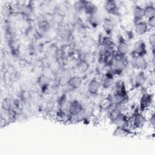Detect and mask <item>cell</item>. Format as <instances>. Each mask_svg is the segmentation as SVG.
<instances>
[{
  "label": "cell",
  "instance_id": "cell-21",
  "mask_svg": "<svg viewBox=\"0 0 155 155\" xmlns=\"http://www.w3.org/2000/svg\"><path fill=\"white\" fill-rule=\"evenodd\" d=\"M67 100V96L66 93L62 94L58 99L57 105L58 109H65V106L68 103Z\"/></svg>",
  "mask_w": 155,
  "mask_h": 155
},
{
  "label": "cell",
  "instance_id": "cell-10",
  "mask_svg": "<svg viewBox=\"0 0 155 155\" xmlns=\"http://www.w3.org/2000/svg\"><path fill=\"white\" fill-rule=\"evenodd\" d=\"M103 31H104L106 36L110 37L113 33L115 28L114 21L109 17H105L102 19L101 24Z\"/></svg>",
  "mask_w": 155,
  "mask_h": 155
},
{
  "label": "cell",
  "instance_id": "cell-2",
  "mask_svg": "<svg viewBox=\"0 0 155 155\" xmlns=\"http://www.w3.org/2000/svg\"><path fill=\"white\" fill-rule=\"evenodd\" d=\"M111 123L115 127H130V116L127 114L125 111L111 113Z\"/></svg>",
  "mask_w": 155,
  "mask_h": 155
},
{
  "label": "cell",
  "instance_id": "cell-20",
  "mask_svg": "<svg viewBox=\"0 0 155 155\" xmlns=\"http://www.w3.org/2000/svg\"><path fill=\"white\" fill-rule=\"evenodd\" d=\"M88 16L91 15L97 12V6L91 2L85 1L84 11Z\"/></svg>",
  "mask_w": 155,
  "mask_h": 155
},
{
  "label": "cell",
  "instance_id": "cell-15",
  "mask_svg": "<svg viewBox=\"0 0 155 155\" xmlns=\"http://www.w3.org/2000/svg\"><path fill=\"white\" fill-rule=\"evenodd\" d=\"M149 27L145 21H141L134 24V30L135 33L138 36H143L148 33L149 31Z\"/></svg>",
  "mask_w": 155,
  "mask_h": 155
},
{
  "label": "cell",
  "instance_id": "cell-23",
  "mask_svg": "<svg viewBox=\"0 0 155 155\" xmlns=\"http://www.w3.org/2000/svg\"><path fill=\"white\" fill-rule=\"evenodd\" d=\"M85 1H76L74 4V9L78 13H81L84 11Z\"/></svg>",
  "mask_w": 155,
  "mask_h": 155
},
{
  "label": "cell",
  "instance_id": "cell-1",
  "mask_svg": "<svg viewBox=\"0 0 155 155\" xmlns=\"http://www.w3.org/2000/svg\"><path fill=\"white\" fill-rule=\"evenodd\" d=\"M147 118L144 112L136 110L130 116V127L136 130L142 129L147 123Z\"/></svg>",
  "mask_w": 155,
  "mask_h": 155
},
{
  "label": "cell",
  "instance_id": "cell-12",
  "mask_svg": "<svg viewBox=\"0 0 155 155\" xmlns=\"http://www.w3.org/2000/svg\"><path fill=\"white\" fill-rule=\"evenodd\" d=\"M104 7L105 11L109 15L116 16L119 13V6L115 1H106L104 2Z\"/></svg>",
  "mask_w": 155,
  "mask_h": 155
},
{
  "label": "cell",
  "instance_id": "cell-7",
  "mask_svg": "<svg viewBox=\"0 0 155 155\" xmlns=\"http://www.w3.org/2000/svg\"><path fill=\"white\" fill-rule=\"evenodd\" d=\"M148 76L143 70L139 71L134 76L133 81V84L134 88L143 87L147 83Z\"/></svg>",
  "mask_w": 155,
  "mask_h": 155
},
{
  "label": "cell",
  "instance_id": "cell-6",
  "mask_svg": "<svg viewBox=\"0 0 155 155\" xmlns=\"http://www.w3.org/2000/svg\"><path fill=\"white\" fill-rule=\"evenodd\" d=\"M67 109L69 115H79L82 114L84 107L79 101L74 99L68 104Z\"/></svg>",
  "mask_w": 155,
  "mask_h": 155
},
{
  "label": "cell",
  "instance_id": "cell-18",
  "mask_svg": "<svg viewBox=\"0 0 155 155\" xmlns=\"http://www.w3.org/2000/svg\"><path fill=\"white\" fill-rule=\"evenodd\" d=\"M102 19H102V18L97 12L91 15L88 16V23L93 28H96L100 25H101Z\"/></svg>",
  "mask_w": 155,
  "mask_h": 155
},
{
  "label": "cell",
  "instance_id": "cell-13",
  "mask_svg": "<svg viewBox=\"0 0 155 155\" xmlns=\"http://www.w3.org/2000/svg\"><path fill=\"white\" fill-rule=\"evenodd\" d=\"M101 81L96 78L91 79L87 85V91L88 93L92 96H95L98 94L101 88Z\"/></svg>",
  "mask_w": 155,
  "mask_h": 155
},
{
  "label": "cell",
  "instance_id": "cell-3",
  "mask_svg": "<svg viewBox=\"0 0 155 155\" xmlns=\"http://www.w3.org/2000/svg\"><path fill=\"white\" fill-rule=\"evenodd\" d=\"M154 102V94L148 91H143L139 98L138 110L145 112L152 106Z\"/></svg>",
  "mask_w": 155,
  "mask_h": 155
},
{
  "label": "cell",
  "instance_id": "cell-22",
  "mask_svg": "<svg viewBox=\"0 0 155 155\" xmlns=\"http://www.w3.org/2000/svg\"><path fill=\"white\" fill-rule=\"evenodd\" d=\"M148 42L150 46L152 55L154 56V47H155V33L154 32L151 33L148 37Z\"/></svg>",
  "mask_w": 155,
  "mask_h": 155
},
{
  "label": "cell",
  "instance_id": "cell-4",
  "mask_svg": "<svg viewBox=\"0 0 155 155\" xmlns=\"http://www.w3.org/2000/svg\"><path fill=\"white\" fill-rule=\"evenodd\" d=\"M147 53V45L143 39H139L135 42L132 50V56L145 57Z\"/></svg>",
  "mask_w": 155,
  "mask_h": 155
},
{
  "label": "cell",
  "instance_id": "cell-25",
  "mask_svg": "<svg viewBox=\"0 0 155 155\" xmlns=\"http://www.w3.org/2000/svg\"><path fill=\"white\" fill-rule=\"evenodd\" d=\"M147 122H148V124H150V125L154 128V125H155V114L154 113V111L151 112L150 113V117L148 118H147Z\"/></svg>",
  "mask_w": 155,
  "mask_h": 155
},
{
  "label": "cell",
  "instance_id": "cell-8",
  "mask_svg": "<svg viewBox=\"0 0 155 155\" xmlns=\"http://www.w3.org/2000/svg\"><path fill=\"white\" fill-rule=\"evenodd\" d=\"M116 76L112 71L111 69L108 70L105 74L103 76L101 81V87L104 89H108L110 87H112L115 82L114 77Z\"/></svg>",
  "mask_w": 155,
  "mask_h": 155
},
{
  "label": "cell",
  "instance_id": "cell-5",
  "mask_svg": "<svg viewBox=\"0 0 155 155\" xmlns=\"http://www.w3.org/2000/svg\"><path fill=\"white\" fill-rule=\"evenodd\" d=\"M116 48V53L121 56H127L130 51V47L126 39L121 35L118 38Z\"/></svg>",
  "mask_w": 155,
  "mask_h": 155
},
{
  "label": "cell",
  "instance_id": "cell-11",
  "mask_svg": "<svg viewBox=\"0 0 155 155\" xmlns=\"http://www.w3.org/2000/svg\"><path fill=\"white\" fill-rule=\"evenodd\" d=\"M134 134V131L131 128L126 127H115L112 133L114 137L120 138L129 137Z\"/></svg>",
  "mask_w": 155,
  "mask_h": 155
},
{
  "label": "cell",
  "instance_id": "cell-24",
  "mask_svg": "<svg viewBox=\"0 0 155 155\" xmlns=\"http://www.w3.org/2000/svg\"><path fill=\"white\" fill-rule=\"evenodd\" d=\"M88 67V62L85 61H82L79 62L78 64V70L81 72V73H84L85 72Z\"/></svg>",
  "mask_w": 155,
  "mask_h": 155
},
{
  "label": "cell",
  "instance_id": "cell-19",
  "mask_svg": "<svg viewBox=\"0 0 155 155\" xmlns=\"http://www.w3.org/2000/svg\"><path fill=\"white\" fill-rule=\"evenodd\" d=\"M144 18L149 19L155 17V7L153 4H148L143 7Z\"/></svg>",
  "mask_w": 155,
  "mask_h": 155
},
{
  "label": "cell",
  "instance_id": "cell-26",
  "mask_svg": "<svg viewBox=\"0 0 155 155\" xmlns=\"http://www.w3.org/2000/svg\"><path fill=\"white\" fill-rule=\"evenodd\" d=\"M146 22L149 28L154 29L155 28V17H152L147 19V21Z\"/></svg>",
  "mask_w": 155,
  "mask_h": 155
},
{
  "label": "cell",
  "instance_id": "cell-16",
  "mask_svg": "<svg viewBox=\"0 0 155 155\" xmlns=\"http://www.w3.org/2000/svg\"><path fill=\"white\" fill-rule=\"evenodd\" d=\"M67 82L68 86L71 90H77L81 87L82 84V79L81 76L74 75L70 76Z\"/></svg>",
  "mask_w": 155,
  "mask_h": 155
},
{
  "label": "cell",
  "instance_id": "cell-9",
  "mask_svg": "<svg viewBox=\"0 0 155 155\" xmlns=\"http://www.w3.org/2000/svg\"><path fill=\"white\" fill-rule=\"evenodd\" d=\"M131 65L134 68L139 70V71H145L148 66V62L145 58L138 56H132Z\"/></svg>",
  "mask_w": 155,
  "mask_h": 155
},
{
  "label": "cell",
  "instance_id": "cell-17",
  "mask_svg": "<svg viewBox=\"0 0 155 155\" xmlns=\"http://www.w3.org/2000/svg\"><path fill=\"white\" fill-rule=\"evenodd\" d=\"M37 84L40 87L41 90L42 91V92H44L47 90H48L50 86V79L47 76L44 74H41L37 79Z\"/></svg>",
  "mask_w": 155,
  "mask_h": 155
},
{
  "label": "cell",
  "instance_id": "cell-14",
  "mask_svg": "<svg viewBox=\"0 0 155 155\" xmlns=\"http://www.w3.org/2000/svg\"><path fill=\"white\" fill-rule=\"evenodd\" d=\"M143 19L144 15L143 7L139 4H136L133 9V20L134 24L143 21Z\"/></svg>",
  "mask_w": 155,
  "mask_h": 155
}]
</instances>
